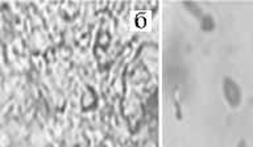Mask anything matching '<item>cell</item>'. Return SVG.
<instances>
[{
	"instance_id": "cell-1",
	"label": "cell",
	"mask_w": 253,
	"mask_h": 147,
	"mask_svg": "<svg viewBox=\"0 0 253 147\" xmlns=\"http://www.w3.org/2000/svg\"><path fill=\"white\" fill-rule=\"evenodd\" d=\"M224 93L225 97L228 100V103L232 107H236L237 104L240 103V89L236 86L235 82L231 79H227L224 83Z\"/></svg>"
}]
</instances>
